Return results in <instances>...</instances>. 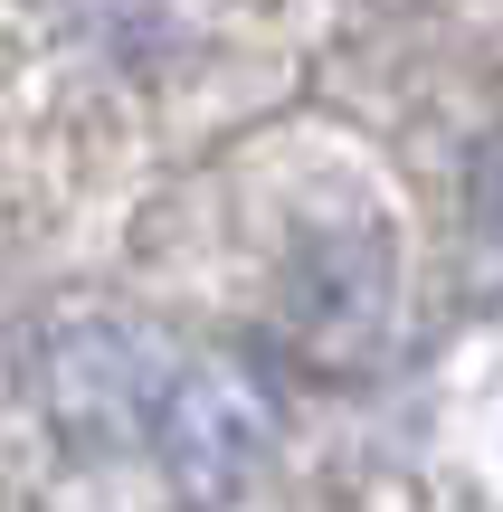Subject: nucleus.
<instances>
[{"label":"nucleus","mask_w":503,"mask_h":512,"mask_svg":"<svg viewBox=\"0 0 503 512\" xmlns=\"http://www.w3.org/2000/svg\"><path fill=\"white\" fill-rule=\"evenodd\" d=\"M276 437H285V408L257 361H171L143 446L181 503H228L266 475Z\"/></svg>","instance_id":"obj_1"},{"label":"nucleus","mask_w":503,"mask_h":512,"mask_svg":"<svg viewBox=\"0 0 503 512\" xmlns=\"http://www.w3.org/2000/svg\"><path fill=\"white\" fill-rule=\"evenodd\" d=\"M162 380H171V361L124 323H76L67 342H57V361H38V389H48V418L67 427V446L152 437Z\"/></svg>","instance_id":"obj_2"},{"label":"nucleus","mask_w":503,"mask_h":512,"mask_svg":"<svg viewBox=\"0 0 503 512\" xmlns=\"http://www.w3.org/2000/svg\"><path fill=\"white\" fill-rule=\"evenodd\" d=\"M295 332L333 361L371 351V332H390V247L380 238H314L295 266Z\"/></svg>","instance_id":"obj_3"}]
</instances>
